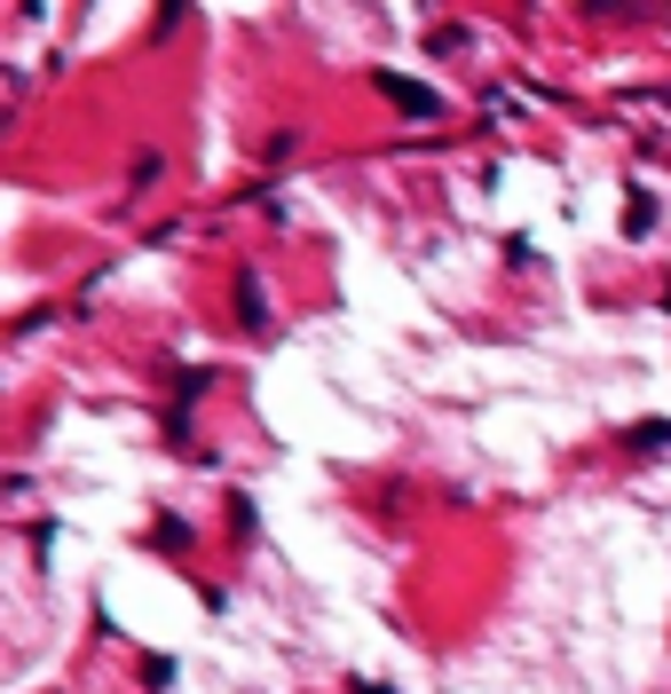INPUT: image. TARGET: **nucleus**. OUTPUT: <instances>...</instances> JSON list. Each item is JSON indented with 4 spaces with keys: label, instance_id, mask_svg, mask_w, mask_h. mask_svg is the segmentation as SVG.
Segmentation results:
<instances>
[{
    "label": "nucleus",
    "instance_id": "obj_6",
    "mask_svg": "<svg viewBox=\"0 0 671 694\" xmlns=\"http://www.w3.org/2000/svg\"><path fill=\"white\" fill-rule=\"evenodd\" d=\"M663 308H671V285H663Z\"/></svg>",
    "mask_w": 671,
    "mask_h": 694
},
{
    "label": "nucleus",
    "instance_id": "obj_4",
    "mask_svg": "<svg viewBox=\"0 0 671 694\" xmlns=\"http://www.w3.org/2000/svg\"><path fill=\"white\" fill-rule=\"evenodd\" d=\"M158 545H166V553H182V545H190V520H182V513H166V520H158Z\"/></svg>",
    "mask_w": 671,
    "mask_h": 694
},
{
    "label": "nucleus",
    "instance_id": "obj_3",
    "mask_svg": "<svg viewBox=\"0 0 671 694\" xmlns=\"http://www.w3.org/2000/svg\"><path fill=\"white\" fill-rule=\"evenodd\" d=\"M648 229H655V198L632 190V198H624V237H648Z\"/></svg>",
    "mask_w": 671,
    "mask_h": 694
},
{
    "label": "nucleus",
    "instance_id": "obj_1",
    "mask_svg": "<svg viewBox=\"0 0 671 694\" xmlns=\"http://www.w3.org/2000/svg\"><path fill=\"white\" fill-rule=\"evenodd\" d=\"M379 96H387L403 119H435V111H443L435 87H418V79H403V71H379Z\"/></svg>",
    "mask_w": 671,
    "mask_h": 694
},
{
    "label": "nucleus",
    "instance_id": "obj_2",
    "mask_svg": "<svg viewBox=\"0 0 671 694\" xmlns=\"http://www.w3.org/2000/svg\"><path fill=\"white\" fill-rule=\"evenodd\" d=\"M237 324L269 331V285H262V269H237Z\"/></svg>",
    "mask_w": 671,
    "mask_h": 694
},
{
    "label": "nucleus",
    "instance_id": "obj_5",
    "mask_svg": "<svg viewBox=\"0 0 671 694\" xmlns=\"http://www.w3.org/2000/svg\"><path fill=\"white\" fill-rule=\"evenodd\" d=\"M632 450H671V426H663V418H655V426H640V434H632Z\"/></svg>",
    "mask_w": 671,
    "mask_h": 694
}]
</instances>
